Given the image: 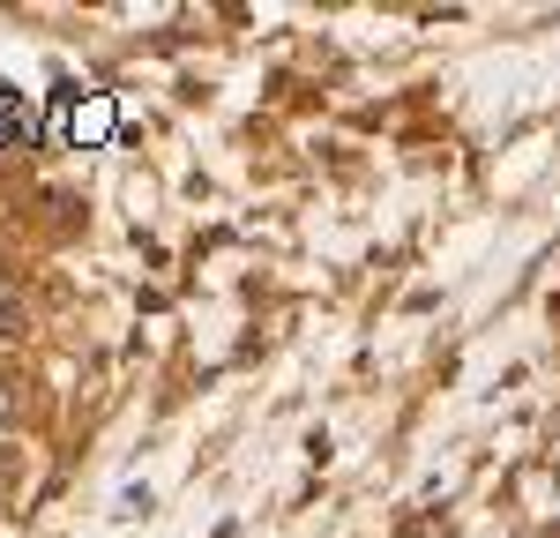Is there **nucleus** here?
<instances>
[{
	"mask_svg": "<svg viewBox=\"0 0 560 538\" xmlns=\"http://www.w3.org/2000/svg\"><path fill=\"white\" fill-rule=\"evenodd\" d=\"M113 120H120V113H113V97H105V90H90V97L68 105V134H75V142H105Z\"/></svg>",
	"mask_w": 560,
	"mask_h": 538,
	"instance_id": "f257e3e1",
	"label": "nucleus"
}]
</instances>
